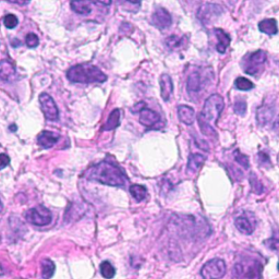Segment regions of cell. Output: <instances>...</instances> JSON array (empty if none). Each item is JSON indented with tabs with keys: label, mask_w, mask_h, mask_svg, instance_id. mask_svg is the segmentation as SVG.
Masks as SVG:
<instances>
[{
	"label": "cell",
	"mask_w": 279,
	"mask_h": 279,
	"mask_svg": "<svg viewBox=\"0 0 279 279\" xmlns=\"http://www.w3.org/2000/svg\"><path fill=\"white\" fill-rule=\"evenodd\" d=\"M224 107V98L219 94H213L205 101L200 116L207 122V124L214 127L217 125L219 115L223 112Z\"/></svg>",
	"instance_id": "4"
},
{
	"label": "cell",
	"mask_w": 279,
	"mask_h": 279,
	"mask_svg": "<svg viewBox=\"0 0 279 279\" xmlns=\"http://www.w3.org/2000/svg\"><path fill=\"white\" fill-rule=\"evenodd\" d=\"M273 115H274V108L271 107V106H267V105H264V106H261L258 109V113H257V119L259 125H265L269 122Z\"/></svg>",
	"instance_id": "18"
},
{
	"label": "cell",
	"mask_w": 279,
	"mask_h": 279,
	"mask_svg": "<svg viewBox=\"0 0 279 279\" xmlns=\"http://www.w3.org/2000/svg\"><path fill=\"white\" fill-rule=\"evenodd\" d=\"M235 86H236V89L240 90V91H250L253 89L254 84L250 80L239 77V78H237L235 81Z\"/></svg>",
	"instance_id": "27"
},
{
	"label": "cell",
	"mask_w": 279,
	"mask_h": 279,
	"mask_svg": "<svg viewBox=\"0 0 279 279\" xmlns=\"http://www.w3.org/2000/svg\"><path fill=\"white\" fill-rule=\"evenodd\" d=\"M278 162H279V155H278Z\"/></svg>",
	"instance_id": "43"
},
{
	"label": "cell",
	"mask_w": 279,
	"mask_h": 279,
	"mask_svg": "<svg viewBox=\"0 0 279 279\" xmlns=\"http://www.w3.org/2000/svg\"><path fill=\"white\" fill-rule=\"evenodd\" d=\"M153 24L159 30H166L172 24V19L170 13L164 8L157 9L152 15Z\"/></svg>",
	"instance_id": "10"
},
{
	"label": "cell",
	"mask_w": 279,
	"mask_h": 279,
	"mask_svg": "<svg viewBox=\"0 0 279 279\" xmlns=\"http://www.w3.org/2000/svg\"><path fill=\"white\" fill-rule=\"evenodd\" d=\"M140 114L141 115H140L139 121L145 127H153L160 121L159 114L149 108H144Z\"/></svg>",
	"instance_id": "12"
},
{
	"label": "cell",
	"mask_w": 279,
	"mask_h": 279,
	"mask_svg": "<svg viewBox=\"0 0 279 279\" xmlns=\"http://www.w3.org/2000/svg\"><path fill=\"white\" fill-rule=\"evenodd\" d=\"M261 261L251 255H242L234 265L231 279H261L262 278Z\"/></svg>",
	"instance_id": "3"
},
{
	"label": "cell",
	"mask_w": 279,
	"mask_h": 279,
	"mask_svg": "<svg viewBox=\"0 0 279 279\" xmlns=\"http://www.w3.org/2000/svg\"><path fill=\"white\" fill-rule=\"evenodd\" d=\"M159 84H160V94L162 100L165 102H168L173 92V83L170 75H168L166 73L162 74L159 79Z\"/></svg>",
	"instance_id": "13"
},
{
	"label": "cell",
	"mask_w": 279,
	"mask_h": 279,
	"mask_svg": "<svg viewBox=\"0 0 279 279\" xmlns=\"http://www.w3.org/2000/svg\"><path fill=\"white\" fill-rule=\"evenodd\" d=\"M234 109H235V113L236 114L240 115V116H243L244 114H246V112H247V103L244 102V101H242V100L237 101V102H235Z\"/></svg>",
	"instance_id": "33"
},
{
	"label": "cell",
	"mask_w": 279,
	"mask_h": 279,
	"mask_svg": "<svg viewBox=\"0 0 279 279\" xmlns=\"http://www.w3.org/2000/svg\"><path fill=\"white\" fill-rule=\"evenodd\" d=\"M25 218L28 223L35 226H47L51 222V213L44 206H38L28 209L25 214Z\"/></svg>",
	"instance_id": "6"
},
{
	"label": "cell",
	"mask_w": 279,
	"mask_h": 279,
	"mask_svg": "<svg viewBox=\"0 0 279 279\" xmlns=\"http://www.w3.org/2000/svg\"><path fill=\"white\" fill-rule=\"evenodd\" d=\"M10 2H13V3H17V4H21V5H24L27 4L28 2L31 1V0H8Z\"/></svg>",
	"instance_id": "39"
},
{
	"label": "cell",
	"mask_w": 279,
	"mask_h": 279,
	"mask_svg": "<svg viewBox=\"0 0 279 279\" xmlns=\"http://www.w3.org/2000/svg\"><path fill=\"white\" fill-rule=\"evenodd\" d=\"M266 61V52L258 50L250 56L246 66V72L250 75H255L261 71V66Z\"/></svg>",
	"instance_id": "9"
},
{
	"label": "cell",
	"mask_w": 279,
	"mask_h": 279,
	"mask_svg": "<svg viewBox=\"0 0 279 279\" xmlns=\"http://www.w3.org/2000/svg\"><path fill=\"white\" fill-rule=\"evenodd\" d=\"M58 140H59V135H57V133L52 131L44 130L38 135L37 142L39 146L48 149L51 148L52 146H55V144L58 142Z\"/></svg>",
	"instance_id": "11"
},
{
	"label": "cell",
	"mask_w": 279,
	"mask_h": 279,
	"mask_svg": "<svg viewBox=\"0 0 279 279\" xmlns=\"http://www.w3.org/2000/svg\"><path fill=\"white\" fill-rule=\"evenodd\" d=\"M2 209H3V204H2V202L0 201V213L2 212Z\"/></svg>",
	"instance_id": "41"
},
{
	"label": "cell",
	"mask_w": 279,
	"mask_h": 279,
	"mask_svg": "<svg viewBox=\"0 0 279 279\" xmlns=\"http://www.w3.org/2000/svg\"><path fill=\"white\" fill-rule=\"evenodd\" d=\"M277 269H278V271H279V262H278V265H277Z\"/></svg>",
	"instance_id": "42"
},
{
	"label": "cell",
	"mask_w": 279,
	"mask_h": 279,
	"mask_svg": "<svg viewBox=\"0 0 279 279\" xmlns=\"http://www.w3.org/2000/svg\"><path fill=\"white\" fill-rule=\"evenodd\" d=\"M119 120H120V110L118 108H116L110 113L106 124H105V126L103 127V130L110 131L116 129V128L119 126Z\"/></svg>",
	"instance_id": "21"
},
{
	"label": "cell",
	"mask_w": 279,
	"mask_h": 279,
	"mask_svg": "<svg viewBox=\"0 0 279 279\" xmlns=\"http://www.w3.org/2000/svg\"><path fill=\"white\" fill-rule=\"evenodd\" d=\"M223 14V8L218 4L206 3L202 5L199 12H197V17L201 21V23L204 26L211 25L212 23Z\"/></svg>",
	"instance_id": "7"
},
{
	"label": "cell",
	"mask_w": 279,
	"mask_h": 279,
	"mask_svg": "<svg viewBox=\"0 0 279 279\" xmlns=\"http://www.w3.org/2000/svg\"><path fill=\"white\" fill-rule=\"evenodd\" d=\"M85 177L92 181L112 185V187H122L127 182L125 173L120 170V168L108 161H102L90 168L85 172Z\"/></svg>",
	"instance_id": "1"
},
{
	"label": "cell",
	"mask_w": 279,
	"mask_h": 279,
	"mask_svg": "<svg viewBox=\"0 0 279 279\" xmlns=\"http://www.w3.org/2000/svg\"><path fill=\"white\" fill-rule=\"evenodd\" d=\"M226 263L222 259H213L206 262L201 270L203 279H220L226 274Z\"/></svg>",
	"instance_id": "5"
},
{
	"label": "cell",
	"mask_w": 279,
	"mask_h": 279,
	"mask_svg": "<svg viewBox=\"0 0 279 279\" xmlns=\"http://www.w3.org/2000/svg\"><path fill=\"white\" fill-rule=\"evenodd\" d=\"M214 33H215V35H216V37L218 39V44L216 46L217 51L219 52V54H225V51L227 48H228L230 40H231L229 35L226 32H224L222 28H215Z\"/></svg>",
	"instance_id": "16"
},
{
	"label": "cell",
	"mask_w": 279,
	"mask_h": 279,
	"mask_svg": "<svg viewBox=\"0 0 279 279\" xmlns=\"http://www.w3.org/2000/svg\"><path fill=\"white\" fill-rule=\"evenodd\" d=\"M197 120H199V125H200L201 131H202L203 135H205L207 137L217 138V133H216V131H215L213 126L207 124V122L204 119H203L200 115H199V117H197Z\"/></svg>",
	"instance_id": "25"
},
{
	"label": "cell",
	"mask_w": 279,
	"mask_h": 279,
	"mask_svg": "<svg viewBox=\"0 0 279 279\" xmlns=\"http://www.w3.org/2000/svg\"><path fill=\"white\" fill-rule=\"evenodd\" d=\"M201 90V75L199 72L192 73L188 79V91L189 93L199 92Z\"/></svg>",
	"instance_id": "23"
},
{
	"label": "cell",
	"mask_w": 279,
	"mask_h": 279,
	"mask_svg": "<svg viewBox=\"0 0 279 279\" xmlns=\"http://www.w3.org/2000/svg\"><path fill=\"white\" fill-rule=\"evenodd\" d=\"M10 164V157L5 154H0V170L4 169Z\"/></svg>",
	"instance_id": "35"
},
{
	"label": "cell",
	"mask_w": 279,
	"mask_h": 279,
	"mask_svg": "<svg viewBox=\"0 0 279 279\" xmlns=\"http://www.w3.org/2000/svg\"><path fill=\"white\" fill-rule=\"evenodd\" d=\"M100 270H101V274L103 275V277L106 278V279H112L116 274V271L114 269V266L110 264L108 261L102 262L101 266H100Z\"/></svg>",
	"instance_id": "26"
},
{
	"label": "cell",
	"mask_w": 279,
	"mask_h": 279,
	"mask_svg": "<svg viewBox=\"0 0 279 279\" xmlns=\"http://www.w3.org/2000/svg\"><path fill=\"white\" fill-rule=\"evenodd\" d=\"M235 159H236L238 164L246 168V169H248V168H249V158L246 155L241 154L239 150H236V152H235Z\"/></svg>",
	"instance_id": "32"
},
{
	"label": "cell",
	"mask_w": 279,
	"mask_h": 279,
	"mask_svg": "<svg viewBox=\"0 0 279 279\" xmlns=\"http://www.w3.org/2000/svg\"><path fill=\"white\" fill-rule=\"evenodd\" d=\"M259 160H260V164H261V165H264V162H265V161L267 162V164H270L269 156L265 155L264 153H260V154H259Z\"/></svg>",
	"instance_id": "37"
},
{
	"label": "cell",
	"mask_w": 279,
	"mask_h": 279,
	"mask_svg": "<svg viewBox=\"0 0 279 279\" xmlns=\"http://www.w3.org/2000/svg\"><path fill=\"white\" fill-rule=\"evenodd\" d=\"M56 266L54 264V262L50 260H43L42 261V275L44 279H50L51 276L54 275Z\"/></svg>",
	"instance_id": "24"
},
{
	"label": "cell",
	"mask_w": 279,
	"mask_h": 279,
	"mask_svg": "<svg viewBox=\"0 0 279 279\" xmlns=\"http://www.w3.org/2000/svg\"><path fill=\"white\" fill-rule=\"evenodd\" d=\"M260 32L267 35H275L278 32L277 22L274 19H266L259 23Z\"/></svg>",
	"instance_id": "19"
},
{
	"label": "cell",
	"mask_w": 279,
	"mask_h": 279,
	"mask_svg": "<svg viewBox=\"0 0 279 279\" xmlns=\"http://www.w3.org/2000/svg\"><path fill=\"white\" fill-rule=\"evenodd\" d=\"M15 74V67L11 61L3 59L0 61V78L3 81H9Z\"/></svg>",
	"instance_id": "17"
},
{
	"label": "cell",
	"mask_w": 279,
	"mask_h": 279,
	"mask_svg": "<svg viewBox=\"0 0 279 279\" xmlns=\"http://www.w3.org/2000/svg\"><path fill=\"white\" fill-rule=\"evenodd\" d=\"M273 131H274L276 135L279 136V116L277 117V119L274 121V124H273Z\"/></svg>",
	"instance_id": "38"
},
{
	"label": "cell",
	"mask_w": 279,
	"mask_h": 279,
	"mask_svg": "<svg viewBox=\"0 0 279 279\" xmlns=\"http://www.w3.org/2000/svg\"><path fill=\"white\" fill-rule=\"evenodd\" d=\"M127 1H129L130 3L136 4V3H140V2H141V0H127Z\"/></svg>",
	"instance_id": "40"
},
{
	"label": "cell",
	"mask_w": 279,
	"mask_h": 279,
	"mask_svg": "<svg viewBox=\"0 0 279 279\" xmlns=\"http://www.w3.org/2000/svg\"><path fill=\"white\" fill-rule=\"evenodd\" d=\"M67 78L74 83H102L107 80V75L91 63H83L70 68Z\"/></svg>",
	"instance_id": "2"
},
{
	"label": "cell",
	"mask_w": 279,
	"mask_h": 279,
	"mask_svg": "<svg viewBox=\"0 0 279 279\" xmlns=\"http://www.w3.org/2000/svg\"><path fill=\"white\" fill-rule=\"evenodd\" d=\"M250 184H251L252 191L257 194H261L264 190L263 185H262V183L259 181V179L257 178V176H255L254 173H251V176H250Z\"/></svg>",
	"instance_id": "29"
},
{
	"label": "cell",
	"mask_w": 279,
	"mask_h": 279,
	"mask_svg": "<svg viewBox=\"0 0 279 279\" xmlns=\"http://www.w3.org/2000/svg\"><path fill=\"white\" fill-rule=\"evenodd\" d=\"M131 195L133 196V199L138 202H141L143 200L146 199L147 196V190L144 185H140V184H133L129 189Z\"/></svg>",
	"instance_id": "22"
},
{
	"label": "cell",
	"mask_w": 279,
	"mask_h": 279,
	"mask_svg": "<svg viewBox=\"0 0 279 279\" xmlns=\"http://www.w3.org/2000/svg\"><path fill=\"white\" fill-rule=\"evenodd\" d=\"M3 24L9 30H13L19 24V20L14 14H7L3 17Z\"/></svg>",
	"instance_id": "30"
},
{
	"label": "cell",
	"mask_w": 279,
	"mask_h": 279,
	"mask_svg": "<svg viewBox=\"0 0 279 279\" xmlns=\"http://www.w3.org/2000/svg\"><path fill=\"white\" fill-rule=\"evenodd\" d=\"M144 108H146V104H145L144 102H139L137 105H135V106L131 108V112L132 113H141Z\"/></svg>",
	"instance_id": "36"
},
{
	"label": "cell",
	"mask_w": 279,
	"mask_h": 279,
	"mask_svg": "<svg viewBox=\"0 0 279 279\" xmlns=\"http://www.w3.org/2000/svg\"><path fill=\"white\" fill-rule=\"evenodd\" d=\"M183 37H178V36H170L166 39V45L168 46V48H170L171 50H176L178 48L182 47L183 44Z\"/></svg>",
	"instance_id": "28"
},
{
	"label": "cell",
	"mask_w": 279,
	"mask_h": 279,
	"mask_svg": "<svg viewBox=\"0 0 279 279\" xmlns=\"http://www.w3.org/2000/svg\"><path fill=\"white\" fill-rule=\"evenodd\" d=\"M25 43L30 48H36L39 44V38L36 34L30 33L26 35L25 37Z\"/></svg>",
	"instance_id": "31"
},
{
	"label": "cell",
	"mask_w": 279,
	"mask_h": 279,
	"mask_svg": "<svg viewBox=\"0 0 279 279\" xmlns=\"http://www.w3.org/2000/svg\"><path fill=\"white\" fill-rule=\"evenodd\" d=\"M235 225L237 227V229L244 235H251L254 230V226L246 216H240L236 218Z\"/></svg>",
	"instance_id": "20"
},
{
	"label": "cell",
	"mask_w": 279,
	"mask_h": 279,
	"mask_svg": "<svg viewBox=\"0 0 279 279\" xmlns=\"http://www.w3.org/2000/svg\"><path fill=\"white\" fill-rule=\"evenodd\" d=\"M39 104L46 119L54 121L59 118V109H58L54 98L47 93H42L39 95Z\"/></svg>",
	"instance_id": "8"
},
{
	"label": "cell",
	"mask_w": 279,
	"mask_h": 279,
	"mask_svg": "<svg viewBox=\"0 0 279 279\" xmlns=\"http://www.w3.org/2000/svg\"><path fill=\"white\" fill-rule=\"evenodd\" d=\"M206 160V157L201 154H191L188 160L187 166V173L188 174H194L195 172L201 169V167L204 165Z\"/></svg>",
	"instance_id": "14"
},
{
	"label": "cell",
	"mask_w": 279,
	"mask_h": 279,
	"mask_svg": "<svg viewBox=\"0 0 279 279\" xmlns=\"http://www.w3.org/2000/svg\"><path fill=\"white\" fill-rule=\"evenodd\" d=\"M79 1H82V2H85L87 4H90L91 3H96V4H102V5H110L112 4V0H79Z\"/></svg>",
	"instance_id": "34"
},
{
	"label": "cell",
	"mask_w": 279,
	"mask_h": 279,
	"mask_svg": "<svg viewBox=\"0 0 279 279\" xmlns=\"http://www.w3.org/2000/svg\"><path fill=\"white\" fill-rule=\"evenodd\" d=\"M178 116L181 122L185 125H192L195 119V112L194 109L188 106V105H181L178 107Z\"/></svg>",
	"instance_id": "15"
}]
</instances>
